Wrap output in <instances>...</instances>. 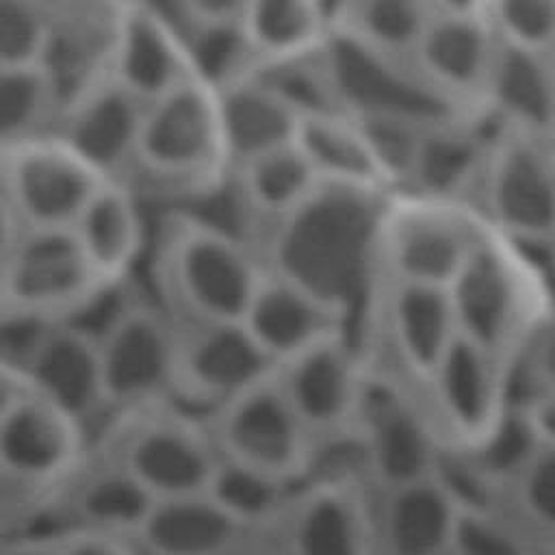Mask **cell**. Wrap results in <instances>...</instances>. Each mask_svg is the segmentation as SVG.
<instances>
[{
	"label": "cell",
	"mask_w": 555,
	"mask_h": 555,
	"mask_svg": "<svg viewBox=\"0 0 555 555\" xmlns=\"http://www.w3.org/2000/svg\"><path fill=\"white\" fill-rule=\"evenodd\" d=\"M26 390L20 371L0 356V416L11 408V403Z\"/></svg>",
	"instance_id": "48"
},
{
	"label": "cell",
	"mask_w": 555,
	"mask_h": 555,
	"mask_svg": "<svg viewBox=\"0 0 555 555\" xmlns=\"http://www.w3.org/2000/svg\"><path fill=\"white\" fill-rule=\"evenodd\" d=\"M297 486L299 483L221 457L206 494L249 525L278 527Z\"/></svg>",
	"instance_id": "37"
},
{
	"label": "cell",
	"mask_w": 555,
	"mask_h": 555,
	"mask_svg": "<svg viewBox=\"0 0 555 555\" xmlns=\"http://www.w3.org/2000/svg\"><path fill=\"white\" fill-rule=\"evenodd\" d=\"M520 403L525 405L540 440L555 447V390L529 392Z\"/></svg>",
	"instance_id": "46"
},
{
	"label": "cell",
	"mask_w": 555,
	"mask_h": 555,
	"mask_svg": "<svg viewBox=\"0 0 555 555\" xmlns=\"http://www.w3.org/2000/svg\"><path fill=\"white\" fill-rule=\"evenodd\" d=\"M542 440L520 401H509L490 434L475 447L447 453L468 481L486 490H505L542 449Z\"/></svg>",
	"instance_id": "36"
},
{
	"label": "cell",
	"mask_w": 555,
	"mask_h": 555,
	"mask_svg": "<svg viewBox=\"0 0 555 555\" xmlns=\"http://www.w3.org/2000/svg\"><path fill=\"white\" fill-rule=\"evenodd\" d=\"M483 15L509 43L544 52L555 39V0H483Z\"/></svg>",
	"instance_id": "41"
},
{
	"label": "cell",
	"mask_w": 555,
	"mask_h": 555,
	"mask_svg": "<svg viewBox=\"0 0 555 555\" xmlns=\"http://www.w3.org/2000/svg\"><path fill=\"white\" fill-rule=\"evenodd\" d=\"M440 15H483V0H431Z\"/></svg>",
	"instance_id": "50"
},
{
	"label": "cell",
	"mask_w": 555,
	"mask_h": 555,
	"mask_svg": "<svg viewBox=\"0 0 555 555\" xmlns=\"http://www.w3.org/2000/svg\"><path fill=\"white\" fill-rule=\"evenodd\" d=\"M137 555H280L278 527H256L208 494L156 501L130 538Z\"/></svg>",
	"instance_id": "21"
},
{
	"label": "cell",
	"mask_w": 555,
	"mask_h": 555,
	"mask_svg": "<svg viewBox=\"0 0 555 555\" xmlns=\"http://www.w3.org/2000/svg\"><path fill=\"white\" fill-rule=\"evenodd\" d=\"M230 171L245 212L267 228L304 206L323 182L295 141L251 156Z\"/></svg>",
	"instance_id": "33"
},
{
	"label": "cell",
	"mask_w": 555,
	"mask_h": 555,
	"mask_svg": "<svg viewBox=\"0 0 555 555\" xmlns=\"http://www.w3.org/2000/svg\"><path fill=\"white\" fill-rule=\"evenodd\" d=\"M0 555H46V533L26 531L0 540Z\"/></svg>",
	"instance_id": "47"
},
{
	"label": "cell",
	"mask_w": 555,
	"mask_h": 555,
	"mask_svg": "<svg viewBox=\"0 0 555 555\" xmlns=\"http://www.w3.org/2000/svg\"><path fill=\"white\" fill-rule=\"evenodd\" d=\"M496 41L486 15L436 13L401 72L444 108H479Z\"/></svg>",
	"instance_id": "17"
},
{
	"label": "cell",
	"mask_w": 555,
	"mask_h": 555,
	"mask_svg": "<svg viewBox=\"0 0 555 555\" xmlns=\"http://www.w3.org/2000/svg\"><path fill=\"white\" fill-rule=\"evenodd\" d=\"M295 143L323 182L382 193L395 189L366 132L347 111L304 113Z\"/></svg>",
	"instance_id": "30"
},
{
	"label": "cell",
	"mask_w": 555,
	"mask_h": 555,
	"mask_svg": "<svg viewBox=\"0 0 555 555\" xmlns=\"http://www.w3.org/2000/svg\"><path fill=\"white\" fill-rule=\"evenodd\" d=\"M238 33L256 63L308 56L330 39L321 0H251Z\"/></svg>",
	"instance_id": "34"
},
{
	"label": "cell",
	"mask_w": 555,
	"mask_h": 555,
	"mask_svg": "<svg viewBox=\"0 0 555 555\" xmlns=\"http://www.w3.org/2000/svg\"><path fill=\"white\" fill-rule=\"evenodd\" d=\"M145 104L108 72H95L63 100L52 132L102 178H121L132 167Z\"/></svg>",
	"instance_id": "19"
},
{
	"label": "cell",
	"mask_w": 555,
	"mask_h": 555,
	"mask_svg": "<svg viewBox=\"0 0 555 555\" xmlns=\"http://www.w3.org/2000/svg\"><path fill=\"white\" fill-rule=\"evenodd\" d=\"M132 167L184 189L210 186L230 171L217 89L193 74L147 102Z\"/></svg>",
	"instance_id": "6"
},
{
	"label": "cell",
	"mask_w": 555,
	"mask_h": 555,
	"mask_svg": "<svg viewBox=\"0 0 555 555\" xmlns=\"http://www.w3.org/2000/svg\"><path fill=\"white\" fill-rule=\"evenodd\" d=\"M61 104V82L48 63L0 67V156L52 132Z\"/></svg>",
	"instance_id": "35"
},
{
	"label": "cell",
	"mask_w": 555,
	"mask_h": 555,
	"mask_svg": "<svg viewBox=\"0 0 555 555\" xmlns=\"http://www.w3.org/2000/svg\"><path fill=\"white\" fill-rule=\"evenodd\" d=\"M457 332L509 371L553 312L548 291L516 243L490 225L447 286Z\"/></svg>",
	"instance_id": "3"
},
{
	"label": "cell",
	"mask_w": 555,
	"mask_h": 555,
	"mask_svg": "<svg viewBox=\"0 0 555 555\" xmlns=\"http://www.w3.org/2000/svg\"><path fill=\"white\" fill-rule=\"evenodd\" d=\"M176 323L173 403L197 416L221 408L275 369L241 321Z\"/></svg>",
	"instance_id": "14"
},
{
	"label": "cell",
	"mask_w": 555,
	"mask_h": 555,
	"mask_svg": "<svg viewBox=\"0 0 555 555\" xmlns=\"http://www.w3.org/2000/svg\"><path fill=\"white\" fill-rule=\"evenodd\" d=\"M462 499L444 470L377 490V555H449Z\"/></svg>",
	"instance_id": "26"
},
{
	"label": "cell",
	"mask_w": 555,
	"mask_h": 555,
	"mask_svg": "<svg viewBox=\"0 0 555 555\" xmlns=\"http://www.w3.org/2000/svg\"><path fill=\"white\" fill-rule=\"evenodd\" d=\"M0 180L20 230L72 228L104 180L54 134L0 156Z\"/></svg>",
	"instance_id": "13"
},
{
	"label": "cell",
	"mask_w": 555,
	"mask_h": 555,
	"mask_svg": "<svg viewBox=\"0 0 555 555\" xmlns=\"http://www.w3.org/2000/svg\"><path fill=\"white\" fill-rule=\"evenodd\" d=\"M477 197V212L494 232L516 245H546L555 228V158L542 134L501 124Z\"/></svg>",
	"instance_id": "10"
},
{
	"label": "cell",
	"mask_w": 555,
	"mask_h": 555,
	"mask_svg": "<svg viewBox=\"0 0 555 555\" xmlns=\"http://www.w3.org/2000/svg\"><path fill=\"white\" fill-rule=\"evenodd\" d=\"M434 15L431 0H343L332 28L343 43L401 69Z\"/></svg>",
	"instance_id": "32"
},
{
	"label": "cell",
	"mask_w": 555,
	"mask_h": 555,
	"mask_svg": "<svg viewBox=\"0 0 555 555\" xmlns=\"http://www.w3.org/2000/svg\"><path fill=\"white\" fill-rule=\"evenodd\" d=\"M522 364L531 392L555 390V310L533 332L514 364Z\"/></svg>",
	"instance_id": "43"
},
{
	"label": "cell",
	"mask_w": 555,
	"mask_h": 555,
	"mask_svg": "<svg viewBox=\"0 0 555 555\" xmlns=\"http://www.w3.org/2000/svg\"><path fill=\"white\" fill-rule=\"evenodd\" d=\"M449 555H538L520 525L468 496L462 499Z\"/></svg>",
	"instance_id": "38"
},
{
	"label": "cell",
	"mask_w": 555,
	"mask_h": 555,
	"mask_svg": "<svg viewBox=\"0 0 555 555\" xmlns=\"http://www.w3.org/2000/svg\"><path fill=\"white\" fill-rule=\"evenodd\" d=\"M486 225L466 202L429 199L410 193L390 195L375 234V282L447 288Z\"/></svg>",
	"instance_id": "5"
},
{
	"label": "cell",
	"mask_w": 555,
	"mask_h": 555,
	"mask_svg": "<svg viewBox=\"0 0 555 555\" xmlns=\"http://www.w3.org/2000/svg\"><path fill=\"white\" fill-rule=\"evenodd\" d=\"M102 284L128 280L143 245V221L121 178H104L69 228Z\"/></svg>",
	"instance_id": "29"
},
{
	"label": "cell",
	"mask_w": 555,
	"mask_h": 555,
	"mask_svg": "<svg viewBox=\"0 0 555 555\" xmlns=\"http://www.w3.org/2000/svg\"><path fill=\"white\" fill-rule=\"evenodd\" d=\"M98 2H117V4H121V2H126V0H98Z\"/></svg>",
	"instance_id": "54"
},
{
	"label": "cell",
	"mask_w": 555,
	"mask_h": 555,
	"mask_svg": "<svg viewBox=\"0 0 555 555\" xmlns=\"http://www.w3.org/2000/svg\"><path fill=\"white\" fill-rule=\"evenodd\" d=\"M46 555H137L132 542L119 535L85 531H43Z\"/></svg>",
	"instance_id": "44"
},
{
	"label": "cell",
	"mask_w": 555,
	"mask_h": 555,
	"mask_svg": "<svg viewBox=\"0 0 555 555\" xmlns=\"http://www.w3.org/2000/svg\"><path fill=\"white\" fill-rule=\"evenodd\" d=\"M377 288L382 325L392 356L423 386L457 336L449 291L412 282H382Z\"/></svg>",
	"instance_id": "27"
},
{
	"label": "cell",
	"mask_w": 555,
	"mask_h": 555,
	"mask_svg": "<svg viewBox=\"0 0 555 555\" xmlns=\"http://www.w3.org/2000/svg\"><path fill=\"white\" fill-rule=\"evenodd\" d=\"M501 124L486 106L423 119L403 171L405 193L466 202V195L477 191Z\"/></svg>",
	"instance_id": "16"
},
{
	"label": "cell",
	"mask_w": 555,
	"mask_h": 555,
	"mask_svg": "<svg viewBox=\"0 0 555 555\" xmlns=\"http://www.w3.org/2000/svg\"><path fill=\"white\" fill-rule=\"evenodd\" d=\"M50 494L20 481L0 460V540L33 531L41 522Z\"/></svg>",
	"instance_id": "42"
},
{
	"label": "cell",
	"mask_w": 555,
	"mask_h": 555,
	"mask_svg": "<svg viewBox=\"0 0 555 555\" xmlns=\"http://www.w3.org/2000/svg\"><path fill=\"white\" fill-rule=\"evenodd\" d=\"M347 319L349 312L338 304L264 269L241 323L264 356L280 364L321 338L345 332Z\"/></svg>",
	"instance_id": "25"
},
{
	"label": "cell",
	"mask_w": 555,
	"mask_h": 555,
	"mask_svg": "<svg viewBox=\"0 0 555 555\" xmlns=\"http://www.w3.org/2000/svg\"><path fill=\"white\" fill-rule=\"evenodd\" d=\"M351 442L371 486L386 490L442 470L444 444L416 397L390 373L364 366Z\"/></svg>",
	"instance_id": "7"
},
{
	"label": "cell",
	"mask_w": 555,
	"mask_h": 555,
	"mask_svg": "<svg viewBox=\"0 0 555 555\" xmlns=\"http://www.w3.org/2000/svg\"><path fill=\"white\" fill-rule=\"evenodd\" d=\"M503 492L520 525L555 544V447L542 444Z\"/></svg>",
	"instance_id": "40"
},
{
	"label": "cell",
	"mask_w": 555,
	"mask_h": 555,
	"mask_svg": "<svg viewBox=\"0 0 555 555\" xmlns=\"http://www.w3.org/2000/svg\"><path fill=\"white\" fill-rule=\"evenodd\" d=\"M546 247H548V254H551V264L555 269V228H553V232H551V236L546 241Z\"/></svg>",
	"instance_id": "53"
},
{
	"label": "cell",
	"mask_w": 555,
	"mask_h": 555,
	"mask_svg": "<svg viewBox=\"0 0 555 555\" xmlns=\"http://www.w3.org/2000/svg\"><path fill=\"white\" fill-rule=\"evenodd\" d=\"M483 106L503 124L542 134L555 113V74L546 54L499 37Z\"/></svg>",
	"instance_id": "31"
},
{
	"label": "cell",
	"mask_w": 555,
	"mask_h": 555,
	"mask_svg": "<svg viewBox=\"0 0 555 555\" xmlns=\"http://www.w3.org/2000/svg\"><path fill=\"white\" fill-rule=\"evenodd\" d=\"M542 139H544V143H546V147H548L551 156L555 158V113H553V117H551V121H548L546 130L542 132Z\"/></svg>",
	"instance_id": "51"
},
{
	"label": "cell",
	"mask_w": 555,
	"mask_h": 555,
	"mask_svg": "<svg viewBox=\"0 0 555 555\" xmlns=\"http://www.w3.org/2000/svg\"><path fill=\"white\" fill-rule=\"evenodd\" d=\"M17 234H20V225L15 221V215H13L11 206H9V199L4 195L2 180H0V267H2L9 249L13 247Z\"/></svg>",
	"instance_id": "49"
},
{
	"label": "cell",
	"mask_w": 555,
	"mask_h": 555,
	"mask_svg": "<svg viewBox=\"0 0 555 555\" xmlns=\"http://www.w3.org/2000/svg\"><path fill=\"white\" fill-rule=\"evenodd\" d=\"M544 54H546V61H548V65H551V69H553V74H555V39L551 41V46L544 50Z\"/></svg>",
	"instance_id": "52"
},
{
	"label": "cell",
	"mask_w": 555,
	"mask_h": 555,
	"mask_svg": "<svg viewBox=\"0 0 555 555\" xmlns=\"http://www.w3.org/2000/svg\"><path fill=\"white\" fill-rule=\"evenodd\" d=\"M184 22L195 30L238 28L251 0H176Z\"/></svg>",
	"instance_id": "45"
},
{
	"label": "cell",
	"mask_w": 555,
	"mask_h": 555,
	"mask_svg": "<svg viewBox=\"0 0 555 555\" xmlns=\"http://www.w3.org/2000/svg\"><path fill=\"white\" fill-rule=\"evenodd\" d=\"M102 286L69 228L20 230L0 267V323L67 321Z\"/></svg>",
	"instance_id": "8"
},
{
	"label": "cell",
	"mask_w": 555,
	"mask_h": 555,
	"mask_svg": "<svg viewBox=\"0 0 555 555\" xmlns=\"http://www.w3.org/2000/svg\"><path fill=\"white\" fill-rule=\"evenodd\" d=\"M104 63L143 104L195 74L189 43L165 15L139 0L119 4Z\"/></svg>",
	"instance_id": "23"
},
{
	"label": "cell",
	"mask_w": 555,
	"mask_h": 555,
	"mask_svg": "<svg viewBox=\"0 0 555 555\" xmlns=\"http://www.w3.org/2000/svg\"><path fill=\"white\" fill-rule=\"evenodd\" d=\"M278 548L280 555H377L360 477L336 470L301 481L278 525Z\"/></svg>",
	"instance_id": "15"
},
{
	"label": "cell",
	"mask_w": 555,
	"mask_h": 555,
	"mask_svg": "<svg viewBox=\"0 0 555 555\" xmlns=\"http://www.w3.org/2000/svg\"><path fill=\"white\" fill-rule=\"evenodd\" d=\"M221 457L301 483L310 477L319 442L308 431L275 373L202 416Z\"/></svg>",
	"instance_id": "9"
},
{
	"label": "cell",
	"mask_w": 555,
	"mask_h": 555,
	"mask_svg": "<svg viewBox=\"0 0 555 555\" xmlns=\"http://www.w3.org/2000/svg\"><path fill=\"white\" fill-rule=\"evenodd\" d=\"M98 347L108 414L173 401L178 323L165 308L134 297L98 338Z\"/></svg>",
	"instance_id": "11"
},
{
	"label": "cell",
	"mask_w": 555,
	"mask_h": 555,
	"mask_svg": "<svg viewBox=\"0 0 555 555\" xmlns=\"http://www.w3.org/2000/svg\"><path fill=\"white\" fill-rule=\"evenodd\" d=\"M230 169L251 156L295 141L301 113L247 63L217 87Z\"/></svg>",
	"instance_id": "28"
},
{
	"label": "cell",
	"mask_w": 555,
	"mask_h": 555,
	"mask_svg": "<svg viewBox=\"0 0 555 555\" xmlns=\"http://www.w3.org/2000/svg\"><path fill=\"white\" fill-rule=\"evenodd\" d=\"M20 375L28 390L85 429L106 412L98 340L67 321L48 323L37 332L20 362Z\"/></svg>",
	"instance_id": "24"
},
{
	"label": "cell",
	"mask_w": 555,
	"mask_h": 555,
	"mask_svg": "<svg viewBox=\"0 0 555 555\" xmlns=\"http://www.w3.org/2000/svg\"><path fill=\"white\" fill-rule=\"evenodd\" d=\"M154 505L156 499L95 447L50 494L41 522L50 525L48 531H85L130 540Z\"/></svg>",
	"instance_id": "20"
},
{
	"label": "cell",
	"mask_w": 555,
	"mask_h": 555,
	"mask_svg": "<svg viewBox=\"0 0 555 555\" xmlns=\"http://www.w3.org/2000/svg\"><path fill=\"white\" fill-rule=\"evenodd\" d=\"M509 369L460 332L423 382L427 412L447 453L483 440L509 405Z\"/></svg>",
	"instance_id": "12"
},
{
	"label": "cell",
	"mask_w": 555,
	"mask_h": 555,
	"mask_svg": "<svg viewBox=\"0 0 555 555\" xmlns=\"http://www.w3.org/2000/svg\"><path fill=\"white\" fill-rule=\"evenodd\" d=\"M98 449L156 501L206 494L221 460L204 418L173 401L113 416Z\"/></svg>",
	"instance_id": "4"
},
{
	"label": "cell",
	"mask_w": 555,
	"mask_h": 555,
	"mask_svg": "<svg viewBox=\"0 0 555 555\" xmlns=\"http://www.w3.org/2000/svg\"><path fill=\"white\" fill-rule=\"evenodd\" d=\"M273 373L319 447L351 440L364 364L347 330L282 360Z\"/></svg>",
	"instance_id": "18"
},
{
	"label": "cell",
	"mask_w": 555,
	"mask_h": 555,
	"mask_svg": "<svg viewBox=\"0 0 555 555\" xmlns=\"http://www.w3.org/2000/svg\"><path fill=\"white\" fill-rule=\"evenodd\" d=\"M54 28L37 0H0V67L50 63Z\"/></svg>",
	"instance_id": "39"
},
{
	"label": "cell",
	"mask_w": 555,
	"mask_h": 555,
	"mask_svg": "<svg viewBox=\"0 0 555 555\" xmlns=\"http://www.w3.org/2000/svg\"><path fill=\"white\" fill-rule=\"evenodd\" d=\"M87 453V429L28 388L0 416L2 464L43 494L69 479Z\"/></svg>",
	"instance_id": "22"
},
{
	"label": "cell",
	"mask_w": 555,
	"mask_h": 555,
	"mask_svg": "<svg viewBox=\"0 0 555 555\" xmlns=\"http://www.w3.org/2000/svg\"><path fill=\"white\" fill-rule=\"evenodd\" d=\"M390 195L321 182L304 206L271 225L262 267L351 312L360 280L373 278L375 282V234Z\"/></svg>",
	"instance_id": "1"
},
{
	"label": "cell",
	"mask_w": 555,
	"mask_h": 555,
	"mask_svg": "<svg viewBox=\"0 0 555 555\" xmlns=\"http://www.w3.org/2000/svg\"><path fill=\"white\" fill-rule=\"evenodd\" d=\"M163 308L180 323H238L262 278L251 247L195 215L163 219L152 254Z\"/></svg>",
	"instance_id": "2"
}]
</instances>
